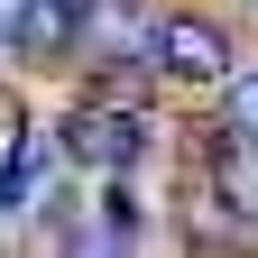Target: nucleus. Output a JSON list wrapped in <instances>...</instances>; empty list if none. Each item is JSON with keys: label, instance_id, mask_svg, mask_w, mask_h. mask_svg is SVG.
Wrapping results in <instances>:
<instances>
[{"label": "nucleus", "instance_id": "obj_1", "mask_svg": "<svg viewBox=\"0 0 258 258\" xmlns=\"http://www.w3.org/2000/svg\"><path fill=\"white\" fill-rule=\"evenodd\" d=\"M139 148H148V129H139V111H129V92L120 102H83L74 120H64V157L92 166V175H129Z\"/></svg>", "mask_w": 258, "mask_h": 258}, {"label": "nucleus", "instance_id": "obj_2", "mask_svg": "<svg viewBox=\"0 0 258 258\" xmlns=\"http://www.w3.org/2000/svg\"><path fill=\"white\" fill-rule=\"evenodd\" d=\"M157 64H166L175 83H221L231 74V37H221L212 19H166L157 28Z\"/></svg>", "mask_w": 258, "mask_h": 258}, {"label": "nucleus", "instance_id": "obj_3", "mask_svg": "<svg viewBox=\"0 0 258 258\" xmlns=\"http://www.w3.org/2000/svg\"><path fill=\"white\" fill-rule=\"evenodd\" d=\"M10 46L19 55H74V0H19L10 10Z\"/></svg>", "mask_w": 258, "mask_h": 258}, {"label": "nucleus", "instance_id": "obj_4", "mask_svg": "<svg viewBox=\"0 0 258 258\" xmlns=\"http://www.w3.org/2000/svg\"><path fill=\"white\" fill-rule=\"evenodd\" d=\"M212 194H221V203H231L240 221H258V139L212 148Z\"/></svg>", "mask_w": 258, "mask_h": 258}, {"label": "nucleus", "instance_id": "obj_5", "mask_svg": "<svg viewBox=\"0 0 258 258\" xmlns=\"http://www.w3.org/2000/svg\"><path fill=\"white\" fill-rule=\"evenodd\" d=\"M231 139H258V74L231 83Z\"/></svg>", "mask_w": 258, "mask_h": 258}]
</instances>
